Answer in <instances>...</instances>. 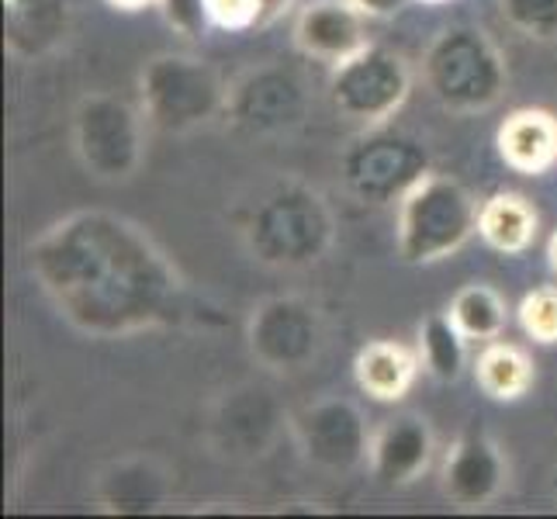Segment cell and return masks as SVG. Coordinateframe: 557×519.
I'll return each instance as SVG.
<instances>
[{"label": "cell", "instance_id": "obj_1", "mask_svg": "<svg viewBox=\"0 0 557 519\" xmlns=\"http://www.w3.org/2000/svg\"><path fill=\"white\" fill-rule=\"evenodd\" d=\"M25 271L70 330L132 339L184 316V277L146 225L108 208H81L25 246Z\"/></svg>", "mask_w": 557, "mask_h": 519}, {"label": "cell", "instance_id": "obj_2", "mask_svg": "<svg viewBox=\"0 0 557 519\" xmlns=\"http://www.w3.org/2000/svg\"><path fill=\"white\" fill-rule=\"evenodd\" d=\"M339 222L319 187L281 181L249 205L243 219V246L253 263L271 271H301L330 257Z\"/></svg>", "mask_w": 557, "mask_h": 519}, {"label": "cell", "instance_id": "obj_3", "mask_svg": "<svg viewBox=\"0 0 557 519\" xmlns=\"http://www.w3.org/2000/svg\"><path fill=\"white\" fill-rule=\"evenodd\" d=\"M422 87L450 114L492 111L509 90V66L495 38L474 25L444 28L422 52Z\"/></svg>", "mask_w": 557, "mask_h": 519}, {"label": "cell", "instance_id": "obj_4", "mask_svg": "<svg viewBox=\"0 0 557 519\" xmlns=\"http://www.w3.org/2000/svg\"><path fill=\"white\" fill-rule=\"evenodd\" d=\"M478 198L450 173H422L401 195L395 219L398 257L412 267H430L457 257L478 233Z\"/></svg>", "mask_w": 557, "mask_h": 519}, {"label": "cell", "instance_id": "obj_5", "mask_svg": "<svg viewBox=\"0 0 557 519\" xmlns=\"http://www.w3.org/2000/svg\"><path fill=\"white\" fill-rule=\"evenodd\" d=\"M139 108L149 128L163 136H190L225 114L228 84L201 55L157 52L139 66Z\"/></svg>", "mask_w": 557, "mask_h": 519}, {"label": "cell", "instance_id": "obj_6", "mask_svg": "<svg viewBox=\"0 0 557 519\" xmlns=\"http://www.w3.org/2000/svg\"><path fill=\"white\" fill-rule=\"evenodd\" d=\"M146 114L114 94H87L73 111V152L98 184H128L146 163Z\"/></svg>", "mask_w": 557, "mask_h": 519}, {"label": "cell", "instance_id": "obj_7", "mask_svg": "<svg viewBox=\"0 0 557 519\" xmlns=\"http://www.w3.org/2000/svg\"><path fill=\"white\" fill-rule=\"evenodd\" d=\"M412 84L416 76L412 66L406 63V55L371 42L368 49L350 55L347 63L333 66L325 98H330V108L343 122L360 125L368 132L388 125L406 108Z\"/></svg>", "mask_w": 557, "mask_h": 519}, {"label": "cell", "instance_id": "obj_8", "mask_svg": "<svg viewBox=\"0 0 557 519\" xmlns=\"http://www.w3.org/2000/svg\"><path fill=\"white\" fill-rule=\"evenodd\" d=\"M325 346L322 312L301 295H274L246 319V350L267 374H301Z\"/></svg>", "mask_w": 557, "mask_h": 519}, {"label": "cell", "instance_id": "obj_9", "mask_svg": "<svg viewBox=\"0 0 557 519\" xmlns=\"http://www.w3.org/2000/svg\"><path fill=\"white\" fill-rule=\"evenodd\" d=\"M430 173V152L412 136L401 132L368 128V136L357 139L343 152V181L363 205H392Z\"/></svg>", "mask_w": 557, "mask_h": 519}, {"label": "cell", "instance_id": "obj_10", "mask_svg": "<svg viewBox=\"0 0 557 519\" xmlns=\"http://www.w3.org/2000/svg\"><path fill=\"white\" fill-rule=\"evenodd\" d=\"M292 433L301 457L325 474H350L368 465L371 430L350 398H319L292 416Z\"/></svg>", "mask_w": 557, "mask_h": 519}, {"label": "cell", "instance_id": "obj_11", "mask_svg": "<svg viewBox=\"0 0 557 519\" xmlns=\"http://www.w3.org/2000/svg\"><path fill=\"white\" fill-rule=\"evenodd\" d=\"M309 111V87L298 73L284 66L246 70L228 84L225 119H233L249 136H281V132L305 122Z\"/></svg>", "mask_w": 557, "mask_h": 519}, {"label": "cell", "instance_id": "obj_12", "mask_svg": "<svg viewBox=\"0 0 557 519\" xmlns=\"http://www.w3.org/2000/svg\"><path fill=\"white\" fill-rule=\"evenodd\" d=\"M284 427L277 398L260 384H239L225 392L208 416V440L222 457L253 460L274 447Z\"/></svg>", "mask_w": 557, "mask_h": 519}, {"label": "cell", "instance_id": "obj_13", "mask_svg": "<svg viewBox=\"0 0 557 519\" xmlns=\"http://www.w3.org/2000/svg\"><path fill=\"white\" fill-rule=\"evenodd\" d=\"M509 485V460L482 430L457 436L440 465V489L457 509L492 506Z\"/></svg>", "mask_w": 557, "mask_h": 519}, {"label": "cell", "instance_id": "obj_14", "mask_svg": "<svg viewBox=\"0 0 557 519\" xmlns=\"http://www.w3.org/2000/svg\"><path fill=\"white\" fill-rule=\"evenodd\" d=\"M436 436L419 412H398L384 419L371 436L368 468L384 489H409L433 468Z\"/></svg>", "mask_w": 557, "mask_h": 519}, {"label": "cell", "instance_id": "obj_15", "mask_svg": "<svg viewBox=\"0 0 557 519\" xmlns=\"http://www.w3.org/2000/svg\"><path fill=\"white\" fill-rule=\"evenodd\" d=\"M368 17H363L347 0H309L295 17V49L305 60H315L325 66L347 63L350 55L371 46L368 38Z\"/></svg>", "mask_w": 557, "mask_h": 519}, {"label": "cell", "instance_id": "obj_16", "mask_svg": "<svg viewBox=\"0 0 557 519\" xmlns=\"http://www.w3.org/2000/svg\"><path fill=\"white\" fill-rule=\"evenodd\" d=\"M170 485H174V474L160 460L125 457L98 474L94 498L108 512H152L170 498Z\"/></svg>", "mask_w": 557, "mask_h": 519}, {"label": "cell", "instance_id": "obj_17", "mask_svg": "<svg viewBox=\"0 0 557 519\" xmlns=\"http://www.w3.org/2000/svg\"><path fill=\"white\" fill-rule=\"evenodd\" d=\"M495 149L523 177H544L557 163V119L544 108H520L498 125Z\"/></svg>", "mask_w": 557, "mask_h": 519}, {"label": "cell", "instance_id": "obj_18", "mask_svg": "<svg viewBox=\"0 0 557 519\" xmlns=\"http://www.w3.org/2000/svg\"><path fill=\"white\" fill-rule=\"evenodd\" d=\"M422 371L419 354L395 339H371L360 346L354 357V381L357 388L374 401H401Z\"/></svg>", "mask_w": 557, "mask_h": 519}, {"label": "cell", "instance_id": "obj_19", "mask_svg": "<svg viewBox=\"0 0 557 519\" xmlns=\"http://www.w3.org/2000/svg\"><path fill=\"white\" fill-rule=\"evenodd\" d=\"M536 233H541V215H536L530 198L516 195V190H498L478 208V236L503 257L527 254Z\"/></svg>", "mask_w": 557, "mask_h": 519}, {"label": "cell", "instance_id": "obj_20", "mask_svg": "<svg viewBox=\"0 0 557 519\" xmlns=\"http://www.w3.org/2000/svg\"><path fill=\"white\" fill-rule=\"evenodd\" d=\"M474 378L478 388L495 401H520L533 388V360L523 346L492 339L482 346V354L474 360Z\"/></svg>", "mask_w": 557, "mask_h": 519}, {"label": "cell", "instance_id": "obj_21", "mask_svg": "<svg viewBox=\"0 0 557 519\" xmlns=\"http://www.w3.org/2000/svg\"><path fill=\"white\" fill-rule=\"evenodd\" d=\"M419 360L422 371L440 384L460 381L468 368V336L457 330L450 312H436L419 325Z\"/></svg>", "mask_w": 557, "mask_h": 519}, {"label": "cell", "instance_id": "obj_22", "mask_svg": "<svg viewBox=\"0 0 557 519\" xmlns=\"http://www.w3.org/2000/svg\"><path fill=\"white\" fill-rule=\"evenodd\" d=\"M447 312L457 322L460 333H465L468 339H482V343H492V339L503 336L506 322H509L506 298L498 295L492 284H468V287H460Z\"/></svg>", "mask_w": 557, "mask_h": 519}, {"label": "cell", "instance_id": "obj_23", "mask_svg": "<svg viewBox=\"0 0 557 519\" xmlns=\"http://www.w3.org/2000/svg\"><path fill=\"white\" fill-rule=\"evenodd\" d=\"M498 11L530 42H557V0H498Z\"/></svg>", "mask_w": 557, "mask_h": 519}, {"label": "cell", "instance_id": "obj_24", "mask_svg": "<svg viewBox=\"0 0 557 519\" xmlns=\"http://www.w3.org/2000/svg\"><path fill=\"white\" fill-rule=\"evenodd\" d=\"M520 330L527 333V339L550 346L557 343V287H533V292L520 301Z\"/></svg>", "mask_w": 557, "mask_h": 519}, {"label": "cell", "instance_id": "obj_25", "mask_svg": "<svg viewBox=\"0 0 557 519\" xmlns=\"http://www.w3.org/2000/svg\"><path fill=\"white\" fill-rule=\"evenodd\" d=\"M284 8V0H208L211 25L222 32H246L271 22V14Z\"/></svg>", "mask_w": 557, "mask_h": 519}, {"label": "cell", "instance_id": "obj_26", "mask_svg": "<svg viewBox=\"0 0 557 519\" xmlns=\"http://www.w3.org/2000/svg\"><path fill=\"white\" fill-rule=\"evenodd\" d=\"M157 11L163 17V25L174 35L187 38V42H198L211 28L208 0H157Z\"/></svg>", "mask_w": 557, "mask_h": 519}, {"label": "cell", "instance_id": "obj_27", "mask_svg": "<svg viewBox=\"0 0 557 519\" xmlns=\"http://www.w3.org/2000/svg\"><path fill=\"white\" fill-rule=\"evenodd\" d=\"M363 17H395L409 8V0H347Z\"/></svg>", "mask_w": 557, "mask_h": 519}, {"label": "cell", "instance_id": "obj_28", "mask_svg": "<svg viewBox=\"0 0 557 519\" xmlns=\"http://www.w3.org/2000/svg\"><path fill=\"white\" fill-rule=\"evenodd\" d=\"M108 4L119 11H143V8H157V0H108Z\"/></svg>", "mask_w": 557, "mask_h": 519}, {"label": "cell", "instance_id": "obj_29", "mask_svg": "<svg viewBox=\"0 0 557 519\" xmlns=\"http://www.w3.org/2000/svg\"><path fill=\"white\" fill-rule=\"evenodd\" d=\"M547 263H550V271L557 274V233H554L550 243H547Z\"/></svg>", "mask_w": 557, "mask_h": 519}, {"label": "cell", "instance_id": "obj_30", "mask_svg": "<svg viewBox=\"0 0 557 519\" xmlns=\"http://www.w3.org/2000/svg\"><path fill=\"white\" fill-rule=\"evenodd\" d=\"M419 4H447V0H419Z\"/></svg>", "mask_w": 557, "mask_h": 519}]
</instances>
